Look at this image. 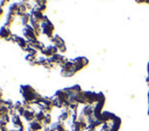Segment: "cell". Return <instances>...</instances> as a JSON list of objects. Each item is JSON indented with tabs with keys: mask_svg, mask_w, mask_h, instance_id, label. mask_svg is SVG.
<instances>
[{
	"mask_svg": "<svg viewBox=\"0 0 149 131\" xmlns=\"http://www.w3.org/2000/svg\"><path fill=\"white\" fill-rule=\"evenodd\" d=\"M10 1H12V0H10Z\"/></svg>",
	"mask_w": 149,
	"mask_h": 131,
	"instance_id": "cell-6",
	"label": "cell"
},
{
	"mask_svg": "<svg viewBox=\"0 0 149 131\" xmlns=\"http://www.w3.org/2000/svg\"><path fill=\"white\" fill-rule=\"evenodd\" d=\"M41 128H42V124H41L40 121H34V122L30 123V129L34 130V131H37V130H40Z\"/></svg>",
	"mask_w": 149,
	"mask_h": 131,
	"instance_id": "cell-5",
	"label": "cell"
},
{
	"mask_svg": "<svg viewBox=\"0 0 149 131\" xmlns=\"http://www.w3.org/2000/svg\"><path fill=\"white\" fill-rule=\"evenodd\" d=\"M12 36V31L9 30V27H6V26H2L0 28V38H9Z\"/></svg>",
	"mask_w": 149,
	"mask_h": 131,
	"instance_id": "cell-4",
	"label": "cell"
},
{
	"mask_svg": "<svg viewBox=\"0 0 149 131\" xmlns=\"http://www.w3.org/2000/svg\"><path fill=\"white\" fill-rule=\"evenodd\" d=\"M42 53L44 56H47V57H52L56 53H58V48L56 45H54V44L52 45H49V46H45V48H43Z\"/></svg>",
	"mask_w": 149,
	"mask_h": 131,
	"instance_id": "cell-2",
	"label": "cell"
},
{
	"mask_svg": "<svg viewBox=\"0 0 149 131\" xmlns=\"http://www.w3.org/2000/svg\"><path fill=\"white\" fill-rule=\"evenodd\" d=\"M87 63H88L87 59L84 58V57H78V58H76V59L73 60V65H74V68H76V72H77L78 70H81V67L86 66Z\"/></svg>",
	"mask_w": 149,
	"mask_h": 131,
	"instance_id": "cell-3",
	"label": "cell"
},
{
	"mask_svg": "<svg viewBox=\"0 0 149 131\" xmlns=\"http://www.w3.org/2000/svg\"><path fill=\"white\" fill-rule=\"evenodd\" d=\"M54 29H55L54 28V24L48 20V17H45L44 21L41 22V32L43 35H45L47 37L52 38V36H54Z\"/></svg>",
	"mask_w": 149,
	"mask_h": 131,
	"instance_id": "cell-1",
	"label": "cell"
}]
</instances>
